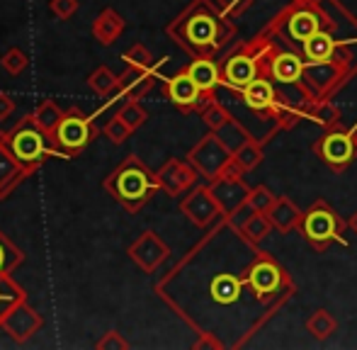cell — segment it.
<instances>
[{"label":"cell","mask_w":357,"mask_h":350,"mask_svg":"<svg viewBox=\"0 0 357 350\" xmlns=\"http://www.w3.org/2000/svg\"><path fill=\"white\" fill-rule=\"evenodd\" d=\"M301 231H304L306 241H309L311 246L324 251L333 238L340 236L343 222H340V217L326 202H316L314 207L301 217Z\"/></svg>","instance_id":"6da1fadb"},{"label":"cell","mask_w":357,"mask_h":350,"mask_svg":"<svg viewBox=\"0 0 357 350\" xmlns=\"http://www.w3.org/2000/svg\"><path fill=\"white\" fill-rule=\"evenodd\" d=\"M107 185L117 192V197L122 199V202L129 204V207L142 204L144 199L149 197L151 190H153V180H151V175L146 173V168L139 166L137 161L124 163Z\"/></svg>","instance_id":"7a4b0ae2"},{"label":"cell","mask_w":357,"mask_h":350,"mask_svg":"<svg viewBox=\"0 0 357 350\" xmlns=\"http://www.w3.org/2000/svg\"><path fill=\"white\" fill-rule=\"evenodd\" d=\"M231 158H234V151L221 142L216 132L209 134V137H204L202 142L192 149V153H190V163L209 180L219 178L221 171H224L226 163H229Z\"/></svg>","instance_id":"3957f363"},{"label":"cell","mask_w":357,"mask_h":350,"mask_svg":"<svg viewBox=\"0 0 357 350\" xmlns=\"http://www.w3.org/2000/svg\"><path fill=\"white\" fill-rule=\"evenodd\" d=\"M319 153L331 168L343 171L350 161L355 158L357 149L350 132H328L319 144Z\"/></svg>","instance_id":"277c9868"},{"label":"cell","mask_w":357,"mask_h":350,"mask_svg":"<svg viewBox=\"0 0 357 350\" xmlns=\"http://www.w3.org/2000/svg\"><path fill=\"white\" fill-rule=\"evenodd\" d=\"M183 212L185 217L192 219L197 227H207L212 219L221 214V204L216 202L212 188H197L183 199Z\"/></svg>","instance_id":"5b68a950"},{"label":"cell","mask_w":357,"mask_h":350,"mask_svg":"<svg viewBox=\"0 0 357 350\" xmlns=\"http://www.w3.org/2000/svg\"><path fill=\"white\" fill-rule=\"evenodd\" d=\"M212 192H214L216 202L221 204V212L234 214L245 207L250 188L241 178H216L212 185Z\"/></svg>","instance_id":"8992f818"},{"label":"cell","mask_w":357,"mask_h":350,"mask_svg":"<svg viewBox=\"0 0 357 350\" xmlns=\"http://www.w3.org/2000/svg\"><path fill=\"white\" fill-rule=\"evenodd\" d=\"M132 256L144 270H155L160 265V261L168 256V246H165V243L160 241L155 234L149 231V234H144L137 243H134Z\"/></svg>","instance_id":"52a82bcc"},{"label":"cell","mask_w":357,"mask_h":350,"mask_svg":"<svg viewBox=\"0 0 357 350\" xmlns=\"http://www.w3.org/2000/svg\"><path fill=\"white\" fill-rule=\"evenodd\" d=\"M13 151L20 161H42V156L47 153V144L39 129H20L13 137Z\"/></svg>","instance_id":"ba28073f"},{"label":"cell","mask_w":357,"mask_h":350,"mask_svg":"<svg viewBox=\"0 0 357 350\" xmlns=\"http://www.w3.org/2000/svg\"><path fill=\"white\" fill-rule=\"evenodd\" d=\"M221 76H224V81L229 83V86L243 90L248 83H253L255 78H258V63L250 56H245V54H236V56H231L229 61H226Z\"/></svg>","instance_id":"9c48e42d"},{"label":"cell","mask_w":357,"mask_h":350,"mask_svg":"<svg viewBox=\"0 0 357 350\" xmlns=\"http://www.w3.org/2000/svg\"><path fill=\"white\" fill-rule=\"evenodd\" d=\"M280 282H282V268L270 258H260L253 265V273H250V284L258 294H273L278 292Z\"/></svg>","instance_id":"30bf717a"},{"label":"cell","mask_w":357,"mask_h":350,"mask_svg":"<svg viewBox=\"0 0 357 350\" xmlns=\"http://www.w3.org/2000/svg\"><path fill=\"white\" fill-rule=\"evenodd\" d=\"M56 137H59V144L71 151H78L88 144L90 139V124L88 119L83 117H63L61 124L56 127Z\"/></svg>","instance_id":"8fae6325"},{"label":"cell","mask_w":357,"mask_h":350,"mask_svg":"<svg viewBox=\"0 0 357 350\" xmlns=\"http://www.w3.org/2000/svg\"><path fill=\"white\" fill-rule=\"evenodd\" d=\"M168 98L173 100V105H178L180 109H190L199 102L202 98V90L197 83L190 78V73H178L175 78H170L168 83Z\"/></svg>","instance_id":"7c38bea8"},{"label":"cell","mask_w":357,"mask_h":350,"mask_svg":"<svg viewBox=\"0 0 357 350\" xmlns=\"http://www.w3.org/2000/svg\"><path fill=\"white\" fill-rule=\"evenodd\" d=\"M197 173L188 166V163L180 161H170L163 171L158 173V185H163L170 195H180L183 190H188L195 183Z\"/></svg>","instance_id":"4fadbf2b"},{"label":"cell","mask_w":357,"mask_h":350,"mask_svg":"<svg viewBox=\"0 0 357 350\" xmlns=\"http://www.w3.org/2000/svg\"><path fill=\"white\" fill-rule=\"evenodd\" d=\"M270 222H273V227L278 229V231L282 234H289L291 229H296L301 224V209L296 207L294 202H291L289 197H278L273 204V209L268 212Z\"/></svg>","instance_id":"5bb4252c"},{"label":"cell","mask_w":357,"mask_h":350,"mask_svg":"<svg viewBox=\"0 0 357 350\" xmlns=\"http://www.w3.org/2000/svg\"><path fill=\"white\" fill-rule=\"evenodd\" d=\"M243 100L250 109L263 112V109L273 107L275 100H278L275 98V86L270 81H263V78H255L253 83H248V86L243 88Z\"/></svg>","instance_id":"9a60e30c"},{"label":"cell","mask_w":357,"mask_h":350,"mask_svg":"<svg viewBox=\"0 0 357 350\" xmlns=\"http://www.w3.org/2000/svg\"><path fill=\"white\" fill-rule=\"evenodd\" d=\"M333 52H335L333 37H331L328 32H321V29H319L316 34H311V37L304 42V54H306V59H309V61H314V63L328 61V59L333 56Z\"/></svg>","instance_id":"2e32d148"},{"label":"cell","mask_w":357,"mask_h":350,"mask_svg":"<svg viewBox=\"0 0 357 350\" xmlns=\"http://www.w3.org/2000/svg\"><path fill=\"white\" fill-rule=\"evenodd\" d=\"M188 39L195 47H209L216 42V22L209 15H199L188 22Z\"/></svg>","instance_id":"e0dca14e"},{"label":"cell","mask_w":357,"mask_h":350,"mask_svg":"<svg viewBox=\"0 0 357 350\" xmlns=\"http://www.w3.org/2000/svg\"><path fill=\"white\" fill-rule=\"evenodd\" d=\"M304 73V61L296 54H282L273 61V76L280 83H296Z\"/></svg>","instance_id":"ac0fdd59"},{"label":"cell","mask_w":357,"mask_h":350,"mask_svg":"<svg viewBox=\"0 0 357 350\" xmlns=\"http://www.w3.org/2000/svg\"><path fill=\"white\" fill-rule=\"evenodd\" d=\"M190 78H192L195 83L199 86L202 93H209L214 86H219V68H216L214 61H209V59H199V61H192L188 68Z\"/></svg>","instance_id":"d6986e66"},{"label":"cell","mask_w":357,"mask_h":350,"mask_svg":"<svg viewBox=\"0 0 357 350\" xmlns=\"http://www.w3.org/2000/svg\"><path fill=\"white\" fill-rule=\"evenodd\" d=\"M338 328V321L333 319V314H328L326 309H316L309 319H306V331L316 338V341H328Z\"/></svg>","instance_id":"ffe728a7"},{"label":"cell","mask_w":357,"mask_h":350,"mask_svg":"<svg viewBox=\"0 0 357 350\" xmlns=\"http://www.w3.org/2000/svg\"><path fill=\"white\" fill-rule=\"evenodd\" d=\"M319 32V17L309 10H299L296 15H291L289 20V34L296 42H306L311 34Z\"/></svg>","instance_id":"44dd1931"},{"label":"cell","mask_w":357,"mask_h":350,"mask_svg":"<svg viewBox=\"0 0 357 350\" xmlns=\"http://www.w3.org/2000/svg\"><path fill=\"white\" fill-rule=\"evenodd\" d=\"M273 222H270L268 214H260V212H250V217L243 222V227H241V231H243V236L248 238L250 243H260L265 241V238L270 236V231H273Z\"/></svg>","instance_id":"7402d4cb"},{"label":"cell","mask_w":357,"mask_h":350,"mask_svg":"<svg viewBox=\"0 0 357 350\" xmlns=\"http://www.w3.org/2000/svg\"><path fill=\"white\" fill-rule=\"evenodd\" d=\"M263 156H265L263 149H260V144L253 142V139H245V142L234 151L236 163H238L243 171H253V168H258L260 161H263Z\"/></svg>","instance_id":"603a6c76"},{"label":"cell","mask_w":357,"mask_h":350,"mask_svg":"<svg viewBox=\"0 0 357 350\" xmlns=\"http://www.w3.org/2000/svg\"><path fill=\"white\" fill-rule=\"evenodd\" d=\"M119 32H122V20H119V15H114L112 10H105V13L100 15L98 24H95L98 39H102V44H109Z\"/></svg>","instance_id":"cb8c5ba5"},{"label":"cell","mask_w":357,"mask_h":350,"mask_svg":"<svg viewBox=\"0 0 357 350\" xmlns=\"http://www.w3.org/2000/svg\"><path fill=\"white\" fill-rule=\"evenodd\" d=\"M212 292H214L216 302L231 304L241 294V284H238V280L231 277V275H221V277L212 284Z\"/></svg>","instance_id":"d4e9b609"},{"label":"cell","mask_w":357,"mask_h":350,"mask_svg":"<svg viewBox=\"0 0 357 350\" xmlns=\"http://www.w3.org/2000/svg\"><path fill=\"white\" fill-rule=\"evenodd\" d=\"M151 86H153V78H151L149 73H144V68H139V66L132 68V71L122 78V88L129 90V93H132V98L144 95Z\"/></svg>","instance_id":"484cf974"},{"label":"cell","mask_w":357,"mask_h":350,"mask_svg":"<svg viewBox=\"0 0 357 350\" xmlns=\"http://www.w3.org/2000/svg\"><path fill=\"white\" fill-rule=\"evenodd\" d=\"M275 195L270 192L265 185H258V188H253L248 192V199H245V204H248V209L250 212H260V214H268L270 209H273V204H275Z\"/></svg>","instance_id":"4316f807"},{"label":"cell","mask_w":357,"mask_h":350,"mask_svg":"<svg viewBox=\"0 0 357 350\" xmlns=\"http://www.w3.org/2000/svg\"><path fill=\"white\" fill-rule=\"evenodd\" d=\"M202 119L207 122V127L212 129V132H219V129H224L229 122H234V119H231V114L226 112V109L221 107V105H216V102H212L207 109H204Z\"/></svg>","instance_id":"83f0119b"},{"label":"cell","mask_w":357,"mask_h":350,"mask_svg":"<svg viewBox=\"0 0 357 350\" xmlns=\"http://www.w3.org/2000/svg\"><path fill=\"white\" fill-rule=\"evenodd\" d=\"M61 119H63L61 112H59L52 102L42 105V107H39V112H37V124H39V129H44V132H54V129L61 124Z\"/></svg>","instance_id":"f1b7e54d"},{"label":"cell","mask_w":357,"mask_h":350,"mask_svg":"<svg viewBox=\"0 0 357 350\" xmlns=\"http://www.w3.org/2000/svg\"><path fill=\"white\" fill-rule=\"evenodd\" d=\"M119 119H122L124 124H127L129 129H137V127H142V124L146 122V112L142 107H139L137 102H129L127 107L122 109V112L117 114Z\"/></svg>","instance_id":"f546056e"},{"label":"cell","mask_w":357,"mask_h":350,"mask_svg":"<svg viewBox=\"0 0 357 350\" xmlns=\"http://www.w3.org/2000/svg\"><path fill=\"white\" fill-rule=\"evenodd\" d=\"M90 86L98 90V93H107V90L114 88V76L107 68H98V71L90 76Z\"/></svg>","instance_id":"4dcf8cb0"},{"label":"cell","mask_w":357,"mask_h":350,"mask_svg":"<svg viewBox=\"0 0 357 350\" xmlns=\"http://www.w3.org/2000/svg\"><path fill=\"white\" fill-rule=\"evenodd\" d=\"M105 132H107V137L112 139L114 144H122L124 139L129 137V132H132V129H129L127 124H124L122 119L117 117V119H112V122L107 124V129H105Z\"/></svg>","instance_id":"1f68e13d"},{"label":"cell","mask_w":357,"mask_h":350,"mask_svg":"<svg viewBox=\"0 0 357 350\" xmlns=\"http://www.w3.org/2000/svg\"><path fill=\"white\" fill-rule=\"evenodd\" d=\"M250 3L253 0H219V8L226 15H231V17H238V15H243L250 8Z\"/></svg>","instance_id":"d6a6232c"},{"label":"cell","mask_w":357,"mask_h":350,"mask_svg":"<svg viewBox=\"0 0 357 350\" xmlns=\"http://www.w3.org/2000/svg\"><path fill=\"white\" fill-rule=\"evenodd\" d=\"M124 59H127V61H132L134 66H139V68L151 66V54L146 52L144 47H134L132 52H127V54H124Z\"/></svg>","instance_id":"836d02e7"},{"label":"cell","mask_w":357,"mask_h":350,"mask_svg":"<svg viewBox=\"0 0 357 350\" xmlns=\"http://www.w3.org/2000/svg\"><path fill=\"white\" fill-rule=\"evenodd\" d=\"M3 63H5V68H8L10 73H20L24 66H27V59H24L22 52H17V49H15V52H10L8 56H5Z\"/></svg>","instance_id":"e575fe53"},{"label":"cell","mask_w":357,"mask_h":350,"mask_svg":"<svg viewBox=\"0 0 357 350\" xmlns=\"http://www.w3.org/2000/svg\"><path fill=\"white\" fill-rule=\"evenodd\" d=\"M316 117H319L321 124H333V122H338L340 112L333 107V105L324 102V105H319V107H316Z\"/></svg>","instance_id":"d590c367"},{"label":"cell","mask_w":357,"mask_h":350,"mask_svg":"<svg viewBox=\"0 0 357 350\" xmlns=\"http://www.w3.org/2000/svg\"><path fill=\"white\" fill-rule=\"evenodd\" d=\"M17 261H20L17 251H13V248H10L3 238H0V270H8L10 265L17 263Z\"/></svg>","instance_id":"8d00e7d4"},{"label":"cell","mask_w":357,"mask_h":350,"mask_svg":"<svg viewBox=\"0 0 357 350\" xmlns=\"http://www.w3.org/2000/svg\"><path fill=\"white\" fill-rule=\"evenodd\" d=\"M20 299V289L13 287L8 280L0 277V304H8V302H17Z\"/></svg>","instance_id":"74e56055"},{"label":"cell","mask_w":357,"mask_h":350,"mask_svg":"<svg viewBox=\"0 0 357 350\" xmlns=\"http://www.w3.org/2000/svg\"><path fill=\"white\" fill-rule=\"evenodd\" d=\"M75 8H78V3H75V0H54V3H52V10L59 15V17H68Z\"/></svg>","instance_id":"f35d334b"},{"label":"cell","mask_w":357,"mask_h":350,"mask_svg":"<svg viewBox=\"0 0 357 350\" xmlns=\"http://www.w3.org/2000/svg\"><path fill=\"white\" fill-rule=\"evenodd\" d=\"M15 105H13V100L8 98V95H0V119L3 117H8L10 114V109H13Z\"/></svg>","instance_id":"ab89813d"},{"label":"cell","mask_w":357,"mask_h":350,"mask_svg":"<svg viewBox=\"0 0 357 350\" xmlns=\"http://www.w3.org/2000/svg\"><path fill=\"white\" fill-rule=\"evenodd\" d=\"M348 227L353 229V231H355V236H357V212L353 214V217L348 219Z\"/></svg>","instance_id":"60d3db41"},{"label":"cell","mask_w":357,"mask_h":350,"mask_svg":"<svg viewBox=\"0 0 357 350\" xmlns=\"http://www.w3.org/2000/svg\"><path fill=\"white\" fill-rule=\"evenodd\" d=\"M350 134H353V142H355V149H357V127L353 129V132H350Z\"/></svg>","instance_id":"b9f144b4"}]
</instances>
